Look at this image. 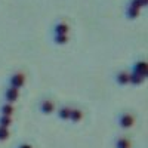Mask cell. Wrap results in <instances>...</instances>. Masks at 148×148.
Returning a JSON list of instances; mask_svg holds the SVG:
<instances>
[{
    "label": "cell",
    "instance_id": "9a60e30c",
    "mask_svg": "<svg viewBox=\"0 0 148 148\" xmlns=\"http://www.w3.org/2000/svg\"><path fill=\"white\" fill-rule=\"evenodd\" d=\"M12 117L10 116H0V126L3 127H10L12 126Z\"/></svg>",
    "mask_w": 148,
    "mask_h": 148
},
{
    "label": "cell",
    "instance_id": "8992f818",
    "mask_svg": "<svg viewBox=\"0 0 148 148\" xmlns=\"http://www.w3.org/2000/svg\"><path fill=\"white\" fill-rule=\"evenodd\" d=\"M68 30H70L68 24L64 19H59V21L55 22V25L52 28V33L53 34H68Z\"/></svg>",
    "mask_w": 148,
    "mask_h": 148
},
{
    "label": "cell",
    "instance_id": "7a4b0ae2",
    "mask_svg": "<svg viewBox=\"0 0 148 148\" xmlns=\"http://www.w3.org/2000/svg\"><path fill=\"white\" fill-rule=\"evenodd\" d=\"M8 83H9V86H12V88L19 89V88L24 86V83H25V74H24L22 71H15L8 79Z\"/></svg>",
    "mask_w": 148,
    "mask_h": 148
},
{
    "label": "cell",
    "instance_id": "ac0fdd59",
    "mask_svg": "<svg viewBox=\"0 0 148 148\" xmlns=\"http://www.w3.org/2000/svg\"><path fill=\"white\" fill-rule=\"evenodd\" d=\"M16 148H33V147H31L30 144H27V142H24V144H19Z\"/></svg>",
    "mask_w": 148,
    "mask_h": 148
},
{
    "label": "cell",
    "instance_id": "8fae6325",
    "mask_svg": "<svg viewBox=\"0 0 148 148\" xmlns=\"http://www.w3.org/2000/svg\"><path fill=\"white\" fill-rule=\"evenodd\" d=\"M70 113H71V107H68V105H61L59 108H58V117L61 119V120H68L70 119Z\"/></svg>",
    "mask_w": 148,
    "mask_h": 148
},
{
    "label": "cell",
    "instance_id": "3957f363",
    "mask_svg": "<svg viewBox=\"0 0 148 148\" xmlns=\"http://www.w3.org/2000/svg\"><path fill=\"white\" fill-rule=\"evenodd\" d=\"M130 68H132L133 73H138V74H141V76L147 77L148 65H147V61H145V59H136L135 62H132Z\"/></svg>",
    "mask_w": 148,
    "mask_h": 148
},
{
    "label": "cell",
    "instance_id": "2e32d148",
    "mask_svg": "<svg viewBox=\"0 0 148 148\" xmlns=\"http://www.w3.org/2000/svg\"><path fill=\"white\" fill-rule=\"evenodd\" d=\"M9 136H10V130H9V127L0 126V141H6Z\"/></svg>",
    "mask_w": 148,
    "mask_h": 148
},
{
    "label": "cell",
    "instance_id": "5bb4252c",
    "mask_svg": "<svg viewBox=\"0 0 148 148\" xmlns=\"http://www.w3.org/2000/svg\"><path fill=\"white\" fill-rule=\"evenodd\" d=\"M53 42L56 45H65L68 42V34H53Z\"/></svg>",
    "mask_w": 148,
    "mask_h": 148
},
{
    "label": "cell",
    "instance_id": "52a82bcc",
    "mask_svg": "<svg viewBox=\"0 0 148 148\" xmlns=\"http://www.w3.org/2000/svg\"><path fill=\"white\" fill-rule=\"evenodd\" d=\"M114 80L119 84H127L129 83V71L126 70H120L114 74Z\"/></svg>",
    "mask_w": 148,
    "mask_h": 148
},
{
    "label": "cell",
    "instance_id": "277c9868",
    "mask_svg": "<svg viewBox=\"0 0 148 148\" xmlns=\"http://www.w3.org/2000/svg\"><path fill=\"white\" fill-rule=\"evenodd\" d=\"M3 98H5V102H15L18 98H19V89L16 88H12V86H8L3 92Z\"/></svg>",
    "mask_w": 148,
    "mask_h": 148
},
{
    "label": "cell",
    "instance_id": "30bf717a",
    "mask_svg": "<svg viewBox=\"0 0 148 148\" xmlns=\"http://www.w3.org/2000/svg\"><path fill=\"white\" fill-rule=\"evenodd\" d=\"M83 116H84L83 110H80V108H71V113H70V119L68 120H71L73 123H77V121H80L83 119Z\"/></svg>",
    "mask_w": 148,
    "mask_h": 148
},
{
    "label": "cell",
    "instance_id": "6da1fadb",
    "mask_svg": "<svg viewBox=\"0 0 148 148\" xmlns=\"http://www.w3.org/2000/svg\"><path fill=\"white\" fill-rule=\"evenodd\" d=\"M133 123H135V117L130 113H126V111L119 113V116H117V125L121 129H130L133 126Z\"/></svg>",
    "mask_w": 148,
    "mask_h": 148
},
{
    "label": "cell",
    "instance_id": "e0dca14e",
    "mask_svg": "<svg viewBox=\"0 0 148 148\" xmlns=\"http://www.w3.org/2000/svg\"><path fill=\"white\" fill-rule=\"evenodd\" d=\"M127 6H132V8H135V9H139V10H141V8H144L145 5L141 2V0H129Z\"/></svg>",
    "mask_w": 148,
    "mask_h": 148
},
{
    "label": "cell",
    "instance_id": "5b68a950",
    "mask_svg": "<svg viewBox=\"0 0 148 148\" xmlns=\"http://www.w3.org/2000/svg\"><path fill=\"white\" fill-rule=\"evenodd\" d=\"M39 110L42 111L43 114H51V113H53V110H55V104H53L52 99L45 98V99H42L39 102Z\"/></svg>",
    "mask_w": 148,
    "mask_h": 148
},
{
    "label": "cell",
    "instance_id": "7c38bea8",
    "mask_svg": "<svg viewBox=\"0 0 148 148\" xmlns=\"http://www.w3.org/2000/svg\"><path fill=\"white\" fill-rule=\"evenodd\" d=\"M144 80H145V77L141 76V74L133 73V71L129 73V83H132V84H141Z\"/></svg>",
    "mask_w": 148,
    "mask_h": 148
},
{
    "label": "cell",
    "instance_id": "9c48e42d",
    "mask_svg": "<svg viewBox=\"0 0 148 148\" xmlns=\"http://www.w3.org/2000/svg\"><path fill=\"white\" fill-rule=\"evenodd\" d=\"M14 111H15V108L10 102H2L0 104V116H10L12 117Z\"/></svg>",
    "mask_w": 148,
    "mask_h": 148
},
{
    "label": "cell",
    "instance_id": "d6986e66",
    "mask_svg": "<svg viewBox=\"0 0 148 148\" xmlns=\"http://www.w3.org/2000/svg\"><path fill=\"white\" fill-rule=\"evenodd\" d=\"M141 2H142L144 5H147V0H141Z\"/></svg>",
    "mask_w": 148,
    "mask_h": 148
},
{
    "label": "cell",
    "instance_id": "4fadbf2b",
    "mask_svg": "<svg viewBox=\"0 0 148 148\" xmlns=\"http://www.w3.org/2000/svg\"><path fill=\"white\" fill-rule=\"evenodd\" d=\"M125 14L129 19H135V18H138L139 14H141V10L139 9H135L132 6H126V10H125Z\"/></svg>",
    "mask_w": 148,
    "mask_h": 148
},
{
    "label": "cell",
    "instance_id": "ba28073f",
    "mask_svg": "<svg viewBox=\"0 0 148 148\" xmlns=\"http://www.w3.org/2000/svg\"><path fill=\"white\" fill-rule=\"evenodd\" d=\"M114 148H132V141L126 136H117L114 139Z\"/></svg>",
    "mask_w": 148,
    "mask_h": 148
}]
</instances>
